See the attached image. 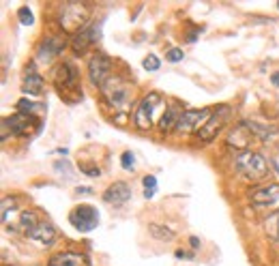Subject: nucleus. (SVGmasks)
Returning a JSON list of instances; mask_svg holds the SVG:
<instances>
[{"label":"nucleus","instance_id":"1","mask_svg":"<svg viewBox=\"0 0 279 266\" xmlns=\"http://www.w3.org/2000/svg\"><path fill=\"white\" fill-rule=\"evenodd\" d=\"M99 90H101V95H103L105 103L114 110V114L129 112L131 101H133V86L129 84L125 78H120V75H112V78L107 80Z\"/></svg>","mask_w":279,"mask_h":266},{"label":"nucleus","instance_id":"2","mask_svg":"<svg viewBox=\"0 0 279 266\" xmlns=\"http://www.w3.org/2000/svg\"><path fill=\"white\" fill-rule=\"evenodd\" d=\"M90 20V9L86 7L84 2H67L60 7V15H58V21H60L62 30L67 35H80L84 32L86 24Z\"/></svg>","mask_w":279,"mask_h":266},{"label":"nucleus","instance_id":"3","mask_svg":"<svg viewBox=\"0 0 279 266\" xmlns=\"http://www.w3.org/2000/svg\"><path fill=\"white\" fill-rule=\"evenodd\" d=\"M165 107L168 105L163 103V97L159 92H148L136 107V127L140 131H148L153 127V123L157 121V114L165 110Z\"/></svg>","mask_w":279,"mask_h":266},{"label":"nucleus","instance_id":"4","mask_svg":"<svg viewBox=\"0 0 279 266\" xmlns=\"http://www.w3.org/2000/svg\"><path fill=\"white\" fill-rule=\"evenodd\" d=\"M236 170L243 174L247 181H262L268 174V161L260 153L245 150L236 157Z\"/></svg>","mask_w":279,"mask_h":266},{"label":"nucleus","instance_id":"5","mask_svg":"<svg viewBox=\"0 0 279 266\" xmlns=\"http://www.w3.org/2000/svg\"><path fill=\"white\" fill-rule=\"evenodd\" d=\"M69 221L75 230L80 232H93L97 225H99V213H97L95 206L90 204H80L69 213Z\"/></svg>","mask_w":279,"mask_h":266},{"label":"nucleus","instance_id":"6","mask_svg":"<svg viewBox=\"0 0 279 266\" xmlns=\"http://www.w3.org/2000/svg\"><path fill=\"white\" fill-rule=\"evenodd\" d=\"M114 62H112L110 56H105V54H95L93 58L88 61V78L90 82H93L95 86H103L107 80L114 75Z\"/></svg>","mask_w":279,"mask_h":266},{"label":"nucleus","instance_id":"7","mask_svg":"<svg viewBox=\"0 0 279 266\" xmlns=\"http://www.w3.org/2000/svg\"><path fill=\"white\" fill-rule=\"evenodd\" d=\"M213 112L211 110H182L180 114V121H179V127H176V131L180 133H200V129L211 121Z\"/></svg>","mask_w":279,"mask_h":266},{"label":"nucleus","instance_id":"8","mask_svg":"<svg viewBox=\"0 0 279 266\" xmlns=\"http://www.w3.org/2000/svg\"><path fill=\"white\" fill-rule=\"evenodd\" d=\"M64 39L62 37H45L39 45H37V52H35V61L39 64H50L56 56H60L62 50H64Z\"/></svg>","mask_w":279,"mask_h":266},{"label":"nucleus","instance_id":"9","mask_svg":"<svg viewBox=\"0 0 279 266\" xmlns=\"http://www.w3.org/2000/svg\"><path fill=\"white\" fill-rule=\"evenodd\" d=\"M230 107L228 105H221L217 112H213V116H211V121H208L204 127L200 129V133H198V138L204 140V142H211V140H215L219 135V131L228 124L230 121Z\"/></svg>","mask_w":279,"mask_h":266},{"label":"nucleus","instance_id":"10","mask_svg":"<svg viewBox=\"0 0 279 266\" xmlns=\"http://www.w3.org/2000/svg\"><path fill=\"white\" fill-rule=\"evenodd\" d=\"M56 86L60 90V95H67V90H75L78 88V69L71 62H62L56 69Z\"/></svg>","mask_w":279,"mask_h":266},{"label":"nucleus","instance_id":"11","mask_svg":"<svg viewBox=\"0 0 279 266\" xmlns=\"http://www.w3.org/2000/svg\"><path fill=\"white\" fill-rule=\"evenodd\" d=\"M4 123H7V127L15 135H30L37 127H39V123H37V118L32 116V114H21V112L13 114V116L7 118Z\"/></svg>","mask_w":279,"mask_h":266},{"label":"nucleus","instance_id":"12","mask_svg":"<svg viewBox=\"0 0 279 266\" xmlns=\"http://www.w3.org/2000/svg\"><path fill=\"white\" fill-rule=\"evenodd\" d=\"M103 200H105L107 204H114V206H122V204H127L129 200H131V187H129L127 183H122V181L112 183L110 187L105 189Z\"/></svg>","mask_w":279,"mask_h":266},{"label":"nucleus","instance_id":"13","mask_svg":"<svg viewBox=\"0 0 279 266\" xmlns=\"http://www.w3.org/2000/svg\"><path fill=\"white\" fill-rule=\"evenodd\" d=\"M256 135L251 133V129H249V124H247V121H243V123H239L236 127L230 131V135H228V144L230 146H234V148H240L245 153V148L249 146V142L254 140Z\"/></svg>","mask_w":279,"mask_h":266},{"label":"nucleus","instance_id":"14","mask_svg":"<svg viewBox=\"0 0 279 266\" xmlns=\"http://www.w3.org/2000/svg\"><path fill=\"white\" fill-rule=\"evenodd\" d=\"M251 202L256 206H275L279 202V184H268L251 191Z\"/></svg>","mask_w":279,"mask_h":266},{"label":"nucleus","instance_id":"15","mask_svg":"<svg viewBox=\"0 0 279 266\" xmlns=\"http://www.w3.org/2000/svg\"><path fill=\"white\" fill-rule=\"evenodd\" d=\"M47 266H90V260H88V256H84V253L64 251V253L52 256Z\"/></svg>","mask_w":279,"mask_h":266},{"label":"nucleus","instance_id":"16","mask_svg":"<svg viewBox=\"0 0 279 266\" xmlns=\"http://www.w3.org/2000/svg\"><path fill=\"white\" fill-rule=\"evenodd\" d=\"M21 90L26 92V95H41L43 90V78L39 73H37V69L32 67H26L24 71V78H21Z\"/></svg>","mask_w":279,"mask_h":266},{"label":"nucleus","instance_id":"17","mask_svg":"<svg viewBox=\"0 0 279 266\" xmlns=\"http://www.w3.org/2000/svg\"><path fill=\"white\" fill-rule=\"evenodd\" d=\"M180 114L182 110L176 103H172V105H168L163 110V114H161V118H159V129L163 133H170V131H174L176 127H179V121H180Z\"/></svg>","mask_w":279,"mask_h":266},{"label":"nucleus","instance_id":"18","mask_svg":"<svg viewBox=\"0 0 279 266\" xmlns=\"http://www.w3.org/2000/svg\"><path fill=\"white\" fill-rule=\"evenodd\" d=\"M28 238H32L35 243H39V245H52L54 238H56V230H54L52 224H45V221H39V224L35 225V230L28 234Z\"/></svg>","mask_w":279,"mask_h":266},{"label":"nucleus","instance_id":"19","mask_svg":"<svg viewBox=\"0 0 279 266\" xmlns=\"http://www.w3.org/2000/svg\"><path fill=\"white\" fill-rule=\"evenodd\" d=\"M95 35H99V30H97V28H93V30H84V32H80V35H75L73 41H71L73 52H75V54L86 52V47H88L90 43H95L97 39H99V37H95Z\"/></svg>","mask_w":279,"mask_h":266},{"label":"nucleus","instance_id":"20","mask_svg":"<svg viewBox=\"0 0 279 266\" xmlns=\"http://www.w3.org/2000/svg\"><path fill=\"white\" fill-rule=\"evenodd\" d=\"M37 224H39V221H37V215L32 213V210H21L13 227H15V230H21L26 236H28L30 232L35 230V225H37Z\"/></svg>","mask_w":279,"mask_h":266},{"label":"nucleus","instance_id":"21","mask_svg":"<svg viewBox=\"0 0 279 266\" xmlns=\"http://www.w3.org/2000/svg\"><path fill=\"white\" fill-rule=\"evenodd\" d=\"M247 124H249L251 133H254L256 138H260V140H268L271 135L279 133V127H275V124H262L258 121H247Z\"/></svg>","mask_w":279,"mask_h":266},{"label":"nucleus","instance_id":"22","mask_svg":"<svg viewBox=\"0 0 279 266\" xmlns=\"http://www.w3.org/2000/svg\"><path fill=\"white\" fill-rule=\"evenodd\" d=\"M264 227H266V234L271 236L273 241H279V210H275V213L264 221Z\"/></svg>","mask_w":279,"mask_h":266},{"label":"nucleus","instance_id":"23","mask_svg":"<svg viewBox=\"0 0 279 266\" xmlns=\"http://www.w3.org/2000/svg\"><path fill=\"white\" fill-rule=\"evenodd\" d=\"M150 234H153L155 238H159V241H170V238H174V230L163 227L159 224H153V225H150Z\"/></svg>","mask_w":279,"mask_h":266},{"label":"nucleus","instance_id":"24","mask_svg":"<svg viewBox=\"0 0 279 266\" xmlns=\"http://www.w3.org/2000/svg\"><path fill=\"white\" fill-rule=\"evenodd\" d=\"M142 184H144V198L150 200L155 195V191H157V178L155 176H144Z\"/></svg>","mask_w":279,"mask_h":266},{"label":"nucleus","instance_id":"25","mask_svg":"<svg viewBox=\"0 0 279 266\" xmlns=\"http://www.w3.org/2000/svg\"><path fill=\"white\" fill-rule=\"evenodd\" d=\"M39 103H32V101H28V99H20L18 101V110L21 112V114H35L37 110H39Z\"/></svg>","mask_w":279,"mask_h":266},{"label":"nucleus","instance_id":"26","mask_svg":"<svg viewBox=\"0 0 279 266\" xmlns=\"http://www.w3.org/2000/svg\"><path fill=\"white\" fill-rule=\"evenodd\" d=\"M159 64H161V62H159V58L155 56V54H148V56L142 61V67L146 69V71H157Z\"/></svg>","mask_w":279,"mask_h":266},{"label":"nucleus","instance_id":"27","mask_svg":"<svg viewBox=\"0 0 279 266\" xmlns=\"http://www.w3.org/2000/svg\"><path fill=\"white\" fill-rule=\"evenodd\" d=\"M18 18H20V21H21V24H24V26H30L32 21H35V20H32V11H30L28 7H20V11H18Z\"/></svg>","mask_w":279,"mask_h":266},{"label":"nucleus","instance_id":"28","mask_svg":"<svg viewBox=\"0 0 279 266\" xmlns=\"http://www.w3.org/2000/svg\"><path fill=\"white\" fill-rule=\"evenodd\" d=\"M165 58H168L170 62H180L182 58H185V54H182L180 47H170V50L165 52Z\"/></svg>","mask_w":279,"mask_h":266},{"label":"nucleus","instance_id":"29","mask_svg":"<svg viewBox=\"0 0 279 266\" xmlns=\"http://www.w3.org/2000/svg\"><path fill=\"white\" fill-rule=\"evenodd\" d=\"M120 165L125 167V170H133V165H136V157H133V153H122L120 157Z\"/></svg>","mask_w":279,"mask_h":266},{"label":"nucleus","instance_id":"30","mask_svg":"<svg viewBox=\"0 0 279 266\" xmlns=\"http://www.w3.org/2000/svg\"><path fill=\"white\" fill-rule=\"evenodd\" d=\"M82 170H84L88 176H99V174H101V172H99V167H88V165H82Z\"/></svg>","mask_w":279,"mask_h":266},{"label":"nucleus","instance_id":"31","mask_svg":"<svg viewBox=\"0 0 279 266\" xmlns=\"http://www.w3.org/2000/svg\"><path fill=\"white\" fill-rule=\"evenodd\" d=\"M176 258H193V253L185 251V249H179V251H176Z\"/></svg>","mask_w":279,"mask_h":266},{"label":"nucleus","instance_id":"32","mask_svg":"<svg viewBox=\"0 0 279 266\" xmlns=\"http://www.w3.org/2000/svg\"><path fill=\"white\" fill-rule=\"evenodd\" d=\"M189 243H191V247H193V249L200 247V238H198V236H191V238H189Z\"/></svg>","mask_w":279,"mask_h":266},{"label":"nucleus","instance_id":"33","mask_svg":"<svg viewBox=\"0 0 279 266\" xmlns=\"http://www.w3.org/2000/svg\"><path fill=\"white\" fill-rule=\"evenodd\" d=\"M273 84H275V86H279V73H273Z\"/></svg>","mask_w":279,"mask_h":266},{"label":"nucleus","instance_id":"34","mask_svg":"<svg viewBox=\"0 0 279 266\" xmlns=\"http://www.w3.org/2000/svg\"><path fill=\"white\" fill-rule=\"evenodd\" d=\"M277 7H279V4H277Z\"/></svg>","mask_w":279,"mask_h":266}]
</instances>
